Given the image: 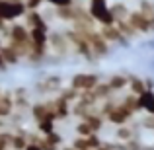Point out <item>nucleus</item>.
<instances>
[{"instance_id":"1","label":"nucleus","mask_w":154,"mask_h":150,"mask_svg":"<svg viewBox=\"0 0 154 150\" xmlns=\"http://www.w3.org/2000/svg\"><path fill=\"white\" fill-rule=\"evenodd\" d=\"M88 14H90L92 20L98 22L100 26H115V18H113L111 10H109L107 0H90Z\"/></svg>"},{"instance_id":"2","label":"nucleus","mask_w":154,"mask_h":150,"mask_svg":"<svg viewBox=\"0 0 154 150\" xmlns=\"http://www.w3.org/2000/svg\"><path fill=\"white\" fill-rule=\"evenodd\" d=\"M127 23L137 31V33H150V31H154V20H150L148 16H144L140 10L129 12Z\"/></svg>"},{"instance_id":"3","label":"nucleus","mask_w":154,"mask_h":150,"mask_svg":"<svg viewBox=\"0 0 154 150\" xmlns=\"http://www.w3.org/2000/svg\"><path fill=\"white\" fill-rule=\"evenodd\" d=\"M100 76L98 74H88V72H80V74H74L70 80V88H74L76 92H92L100 82Z\"/></svg>"},{"instance_id":"4","label":"nucleus","mask_w":154,"mask_h":150,"mask_svg":"<svg viewBox=\"0 0 154 150\" xmlns=\"http://www.w3.org/2000/svg\"><path fill=\"white\" fill-rule=\"evenodd\" d=\"M84 35H86V41H88V45H90V51L94 53L96 59H98V57L107 55V51H109V43L102 37V33H100L98 29L84 31Z\"/></svg>"},{"instance_id":"5","label":"nucleus","mask_w":154,"mask_h":150,"mask_svg":"<svg viewBox=\"0 0 154 150\" xmlns=\"http://www.w3.org/2000/svg\"><path fill=\"white\" fill-rule=\"evenodd\" d=\"M133 115H135V113H133L129 107H125V105L119 101V103H117L115 107L107 113L105 121H107V123H111V125H115V127H121V125H127L129 121L133 119Z\"/></svg>"},{"instance_id":"6","label":"nucleus","mask_w":154,"mask_h":150,"mask_svg":"<svg viewBox=\"0 0 154 150\" xmlns=\"http://www.w3.org/2000/svg\"><path fill=\"white\" fill-rule=\"evenodd\" d=\"M49 105H51V111H53V119L55 121H64L70 117V105L66 99H63L60 96L49 99Z\"/></svg>"},{"instance_id":"7","label":"nucleus","mask_w":154,"mask_h":150,"mask_svg":"<svg viewBox=\"0 0 154 150\" xmlns=\"http://www.w3.org/2000/svg\"><path fill=\"white\" fill-rule=\"evenodd\" d=\"M47 45L51 47V51H55L57 55H66L68 51H70V45H68L66 37H64V33H59V31H49V39H47Z\"/></svg>"},{"instance_id":"8","label":"nucleus","mask_w":154,"mask_h":150,"mask_svg":"<svg viewBox=\"0 0 154 150\" xmlns=\"http://www.w3.org/2000/svg\"><path fill=\"white\" fill-rule=\"evenodd\" d=\"M31 117L35 119V123L45 121V119H53V111H51L49 101H37V103L31 105ZM53 121H55V119H53ZM55 123H57V121H55Z\"/></svg>"},{"instance_id":"9","label":"nucleus","mask_w":154,"mask_h":150,"mask_svg":"<svg viewBox=\"0 0 154 150\" xmlns=\"http://www.w3.org/2000/svg\"><path fill=\"white\" fill-rule=\"evenodd\" d=\"M23 26H26L27 29H35V27L47 26V22H45V18H43V14L39 10H27L26 16H23Z\"/></svg>"},{"instance_id":"10","label":"nucleus","mask_w":154,"mask_h":150,"mask_svg":"<svg viewBox=\"0 0 154 150\" xmlns=\"http://www.w3.org/2000/svg\"><path fill=\"white\" fill-rule=\"evenodd\" d=\"M98 31L102 33V37L109 43V45H111V43H125V41H127L115 26H100Z\"/></svg>"},{"instance_id":"11","label":"nucleus","mask_w":154,"mask_h":150,"mask_svg":"<svg viewBox=\"0 0 154 150\" xmlns=\"http://www.w3.org/2000/svg\"><path fill=\"white\" fill-rule=\"evenodd\" d=\"M14 111H16V107H14V96H12V92L4 90L2 96H0V119L10 117Z\"/></svg>"},{"instance_id":"12","label":"nucleus","mask_w":154,"mask_h":150,"mask_svg":"<svg viewBox=\"0 0 154 150\" xmlns=\"http://www.w3.org/2000/svg\"><path fill=\"white\" fill-rule=\"evenodd\" d=\"M0 57L4 59L6 66H12V64H18L20 60H22V55H20V51L16 49L14 45H2V47H0Z\"/></svg>"},{"instance_id":"13","label":"nucleus","mask_w":154,"mask_h":150,"mask_svg":"<svg viewBox=\"0 0 154 150\" xmlns=\"http://www.w3.org/2000/svg\"><path fill=\"white\" fill-rule=\"evenodd\" d=\"M37 92H43V94H55V92H60V78L49 76V78L41 80V82L37 84Z\"/></svg>"},{"instance_id":"14","label":"nucleus","mask_w":154,"mask_h":150,"mask_svg":"<svg viewBox=\"0 0 154 150\" xmlns=\"http://www.w3.org/2000/svg\"><path fill=\"white\" fill-rule=\"evenodd\" d=\"M82 121H86V123L92 127V131H94V133H100V131L103 129V125H105V119H103L102 115H100L98 109H94L92 113H88V115L84 117Z\"/></svg>"},{"instance_id":"15","label":"nucleus","mask_w":154,"mask_h":150,"mask_svg":"<svg viewBox=\"0 0 154 150\" xmlns=\"http://www.w3.org/2000/svg\"><path fill=\"white\" fill-rule=\"evenodd\" d=\"M12 96H14V107L18 109V111H26V109L29 107V98H27V92L23 90V88L14 90Z\"/></svg>"},{"instance_id":"16","label":"nucleus","mask_w":154,"mask_h":150,"mask_svg":"<svg viewBox=\"0 0 154 150\" xmlns=\"http://www.w3.org/2000/svg\"><path fill=\"white\" fill-rule=\"evenodd\" d=\"M127 88H129V94H135V96H143L144 92L148 90L146 80L137 78V76H129V84H127Z\"/></svg>"},{"instance_id":"17","label":"nucleus","mask_w":154,"mask_h":150,"mask_svg":"<svg viewBox=\"0 0 154 150\" xmlns=\"http://www.w3.org/2000/svg\"><path fill=\"white\" fill-rule=\"evenodd\" d=\"M105 82L109 84V88L113 90V94H117V92H121V90H125V88H127L129 76H125V74H113V76H109Z\"/></svg>"},{"instance_id":"18","label":"nucleus","mask_w":154,"mask_h":150,"mask_svg":"<svg viewBox=\"0 0 154 150\" xmlns=\"http://www.w3.org/2000/svg\"><path fill=\"white\" fill-rule=\"evenodd\" d=\"M27 146V133L26 131H16L10 136V150H23Z\"/></svg>"},{"instance_id":"19","label":"nucleus","mask_w":154,"mask_h":150,"mask_svg":"<svg viewBox=\"0 0 154 150\" xmlns=\"http://www.w3.org/2000/svg\"><path fill=\"white\" fill-rule=\"evenodd\" d=\"M92 92H94V96L98 98V101H105V99H109V98H113V96H115V94H113V90L109 88V84L105 82V80H100L98 86H96Z\"/></svg>"},{"instance_id":"20","label":"nucleus","mask_w":154,"mask_h":150,"mask_svg":"<svg viewBox=\"0 0 154 150\" xmlns=\"http://www.w3.org/2000/svg\"><path fill=\"white\" fill-rule=\"evenodd\" d=\"M115 139L117 140H121V142H129V140H133L135 139V129L133 127H129V125H121V127H117L115 129Z\"/></svg>"},{"instance_id":"21","label":"nucleus","mask_w":154,"mask_h":150,"mask_svg":"<svg viewBox=\"0 0 154 150\" xmlns=\"http://www.w3.org/2000/svg\"><path fill=\"white\" fill-rule=\"evenodd\" d=\"M109 10H111V14H113V18H115V22H119V20H127L129 12H131V10H127V6H125L123 2L111 4V6H109Z\"/></svg>"},{"instance_id":"22","label":"nucleus","mask_w":154,"mask_h":150,"mask_svg":"<svg viewBox=\"0 0 154 150\" xmlns=\"http://www.w3.org/2000/svg\"><path fill=\"white\" fill-rule=\"evenodd\" d=\"M121 103L125 105V107H129L133 113H139V111H143L140 109V101H139V96H135V94H127L123 99H121Z\"/></svg>"},{"instance_id":"23","label":"nucleus","mask_w":154,"mask_h":150,"mask_svg":"<svg viewBox=\"0 0 154 150\" xmlns=\"http://www.w3.org/2000/svg\"><path fill=\"white\" fill-rule=\"evenodd\" d=\"M115 27L121 31V35H123L125 39H133L137 35V31L127 23V20H119V22H115Z\"/></svg>"},{"instance_id":"24","label":"nucleus","mask_w":154,"mask_h":150,"mask_svg":"<svg viewBox=\"0 0 154 150\" xmlns=\"http://www.w3.org/2000/svg\"><path fill=\"white\" fill-rule=\"evenodd\" d=\"M37 131H39V135H41V136H45V135H51V133H55V131H57V129H55V121H53V119L39 121V123H37Z\"/></svg>"},{"instance_id":"25","label":"nucleus","mask_w":154,"mask_h":150,"mask_svg":"<svg viewBox=\"0 0 154 150\" xmlns=\"http://www.w3.org/2000/svg\"><path fill=\"white\" fill-rule=\"evenodd\" d=\"M90 135H94L92 127L86 123V121H80V123L76 125V136H90Z\"/></svg>"},{"instance_id":"26","label":"nucleus","mask_w":154,"mask_h":150,"mask_svg":"<svg viewBox=\"0 0 154 150\" xmlns=\"http://www.w3.org/2000/svg\"><path fill=\"white\" fill-rule=\"evenodd\" d=\"M43 2H45V0H23V4H26V10H39Z\"/></svg>"},{"instance_id":"27","label":"nucleus","mask_w":154,"mask_h":150,"mask_svg":"<svg viewBox=\"0 0 154 150\" xmlns=\"http://www.w3.org/2000/svg\"><path fill=\"white\" fill-rule=\"evenodd\" d=\"M45 2H49L51 6H55V8H63V6H70V4H74V0H45Z\"/></svg>"},{"instance_id":"28","label":"nucleus","mask_w":154,"mask_h":150,"mask_svg":"<svg viewBox=\"0 0 154 150\" xmlns=\"http://www.w3.org/2000/svg\"><path fill=\"white\" fill-rule=\"evenodd\" d=\"M144 123H146V127H150L152 131H154V117H150V115H148V117H146V121H144Z\"/></svg>"},{"instance_id":"29","label":"nucleus","mask_w":154,"mask_h":150,"mask_svg":"<svg viewBox=\"0 0 154 150\" xmlns=\"http://www.w3.org/2000/svg\"><path fill=\"white\" fill-rule=\"evenodd\" d=\"M6 29H8V23L4 22V20H0V33H4Z\"/></svg>"},{"instance_id":"30","label":"nucleus","mask_w":154,"mask_h":150,"mask_svg":"<svg viewBox=\"0 0 154 150\" xmlns=\"http://www.w3.org/2000/svg\"><path fill=\"white\" fill-rule=\"evenodd\" d=\"M4 68H6V63H4V59L0 57V70H4Z\"/></svg>"},{"instance_id":"31","label":"nucleus","mask_w":154,"mask_h":150,"mask_svg":"<svg viewBox=\"0 0 154 150\" xmlns=\"http://www.w3.org/2000/svg\"><path fill=\"white\" fill-rule=\"evenodd\" d=\"M140 150H154L150 144H143V146H140Z\"/></svg>"},{"instance_id":"32","label":"nucleus","mask_w":154,"mask_h":150,"mask_svg":"<svg viewBox=\"0 0 154 150\" xmlns=\"http://www.w3.org/2000/svg\"><path fill=\"white\" fill-rule=\"evenodd\" d=\"M0 47H2V41H0Z\"/></svg>"}]
</instances>
